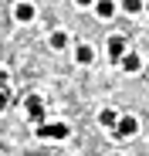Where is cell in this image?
Returning <instances> with one entry per match:
<instances>
[{"mask_svg": "<svg viewBox=\"0 0 149 156\" xmlns=\"http://www.w3.org/2000/svg\"><path fill=\"white\" fill-rule=\"evenodd\" d=\"M139 133V119L136 115H119L115 129H112V139H132Z\"/></svg>", "mask_w": 149, "mask_h": 156, "instance_id": "obj_1", "label": "cell"}, {"mask_svg": "<svg viewBox=\"0 0 149 156\" xmlns=\"http://www.w3.org/2000/svg\"><path fill=\"white\" fill-rule=\"evenodd\" d=\"M37 136L41 139H64L68 136V126L64 122H41L37 126Z\"/></svg>", "mask_w": 149, "mask_h": 156, "instance_id": "obj_2", "label": "cell"}, {"mask_svg": "<svg viewBox=\"0 0 149 156\" xmlns=\"http://www.w3.org/2000/svg\"><path fill=\"white\" fill-rule=\"evenodd\" d=\"M24 109H27V119H31V122H37V126H41V122H44V115H47V112H44L41 95H31L27 102H24Z\"/></svg>", "mask_w": 149, "mask_h": 156, "instance_id": "obj_3", "label": "cell"}, {"mask_svg": "<svg viewBox=\"0 0 149 156\" xmlns=\"http://www.w3.org/2000/svg\"><path fill=\"white\" fill-rule=\"evenodd\" d=\"M14 17H17L20 24H27V20H34V4H27V0H20V4L14 7Z\"/></svg>", "mask_w": 149, "mask_h": 156, "instance_id": "obj_4", "label": "cell"}, {"mask_svg": "<svg viewBox=\"0 0 149 156\" xmlns=\"http://www.w3.org/2000/svg\"><path fill=\"white\" fill-rule=\"evenodd\" d=\"M122 55H126V37H112L109 41V58H115V61H122Z\"/></svg>", "mask_w": 149, "mask_h": 156, "instance_id": "obj_5", "label": "cell"}, {"mask_svg": "<svg viewBox=\"0 0 149 156\" xmlns=\"http://www.w3.org/2000/svg\"><path fill=\"white\" fill-rule=\"evenodd\" d=\"M115 122H119V112H115V109H102V112H98V126L115 129Z\"/></svg>", "mask_w": 149, "mask_h": 156, "instance_id": "obj_6", "label": "cell"}, {"mask_svg": "<svg viewBox=\"0 0 149 156\" xmlns=\"http://www.w3.org/2000/svg\"><path fill=\"white\" fill-rule=\"evenodd\" d=\"M122 68H126V71H132V75H136V71L142 68V58H139V55H122Z\"/></svg>", "mask_w": 149, "mask_h": 156, "instance_id": "obj_7", "label": "cell"}, {"mask_svg": "<svg viewBox=\"0 0 149 156\" xmlns=\"http://www.w3.org/2000/svg\"><path fill=\"white\" fill-rule=\"evenodd\" d=\"M95 10H98V17H102V20H109V17L115 14V4H112V0H98Z\"/></svg>", "mask_w": 149, "mask_h": 156, "instance_id": "obj_8", "label": "cell"}, {"mask_svg": "<svg viewBox=\"0 0 149 156\" xmlns=\"http://www.w3.org/2000/svg\"><path fill=\"white\" fill-rule=\"evenodd\" d=\"M74 58H78V61H81V65H92V58H95V51H92V48H88V44H81V48H78V51H74Z\"/></svg>", "mask_w": 149, "mask_h": 156, "instance_id": "obj_9", "label": "cell"}, {"mask_svg": "<svg viewBox=\"0 0 149 156\" xmlns=\"http://www.w3.org/2000/svg\"><path fill=\"white\" fill-rule=\"evenodd\" d=\"M146 4H142V0H122V10H126V14H139Z\"/></svg>", "mask_w": 149, "mask_h": 156, "instance_id": "obj_10", "label": "cell"}, {"mask_svg": "<svg viewBox=\"0 0 149 156\" xmlns=\"http://www.w3.org/2000/svg\"><path fill=\"white\" fill-rule=\"evenodd\" d=\"M64 44H68L64 31H54V34H51V48H64Z\"/></svg>", "mask_w": 149, "mask_h": 156, "instance_id": "obj_11", "label": "cell"}, {"mask_svg": "<svg viewBox=\"0 0 149 156\" xmlns=\"http://www.w3.org/2000/svg\"><path fill=\"white\" fill-rule=\"evenodd\" d=\"M4 109H7V92L0 88V112H4Z\"/></svg>", "mask_w": 149, "mask_h": 156, "instance_id": "obj_12", "label": "cell"}, {"mask_svg": "<svg viewBox=\"0 0 149 156\" xmlns=\"http://www.w3.org/2000/svg\"><path fill=\"white\" fill-rule=\"evenodd\" d=\"M0 88H7V71L0 68Z\"/></svg>", "mask_w": 149, "mask_h": 156, "instance_id": "obj_13", "label": "cell"}, {"mask_svg": "<svg viewBox=\"0 0 149 156\" xmlns=\"http://www.w3.org/2000/svg\"><path fill=\"white\" fill-rule=\"evenodd\" d=\"M74 4H78V7H88V4H92V0H74Z\"/></svg>", "mask_w": 149, "mask_h": 156, "instance_id": "obj_14", "label": "cell"}, {"mask_svg": "<svg viewBox=\"0 0 149 156\" xmlns=\"http://www.w3.org/2000/svg\"><path fill=\"white\" fill-rule=\"evenodd\" d=\"M146 10H149V0H146Z\"/></svg>", "mask_w": 149, "mask_h": 156, "instance_id": "obj_15", "label": "cell"}, {"mask_svg": "<svg viewBox=\"0 0 149 156\" xmlns=\"http://www.w3.org/2000/svg\"><path fill=\"white\" fill-rule=\"evenodd\" d=\"M115 156H119V153H115Z\"/></svg>", "mask_w": 149, "mask_h": 156, "instance_id": "obj_16", "label": "cell"}]
</instances>
